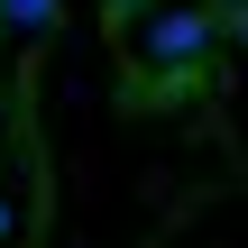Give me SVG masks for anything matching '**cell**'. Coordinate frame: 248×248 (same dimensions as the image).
I'll use <instances>...</instances> for the list:
<instances>
[{"mask_svg": "<svg viewBox=\"0 0 248 248\" xmlns=\"http://www.w3.org/2000/svg\"><path fill=\"white\" fill-rule=\"evenodd\" d=\"M212 55V9H166L147 28V64H202Z\"/></svg>", "mask_w": 248, "mask_h": 248, "instance_id": "6da1fadb", "label": "cell"}, {"mask_svg": "<svg viewBox=\"0 0 248 248\" xmlns=\"http://www.w3.org/2000/svg\"><path fill=\"white\" fill-rule=\"evenodd\" d=\"M0 239H9V202H0Z\"/></svg>", "mask_w": 248, "mask_h": 248, "instance_id": "3957f363", "label": "cell"}, {"mask_svg": "<svg viewBox=\"0 0 248 248\" xmlns=\"http://www.w3.org/2000/svg\"><path fill=\"white\" fill-rule=\"evenodd\" d=\"M0 18H9V28H46V18H55V0H0Z\"/></svg>", "mask_w": 248, "mask_h": 248, "instance_id": "7a4b0ae2", "label": "cell"}]
</instances>
